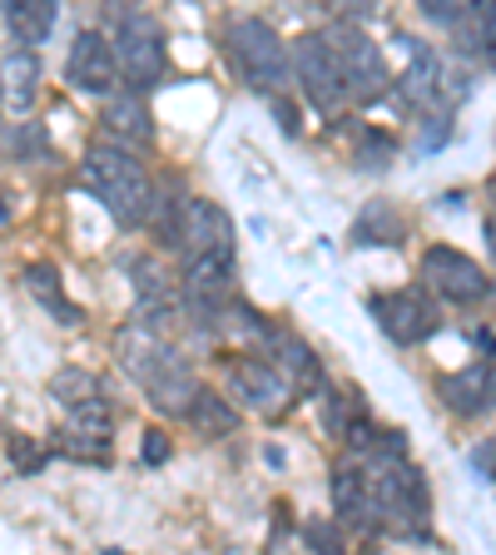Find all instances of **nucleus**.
<instances>
[{"instance_id": "obj_1", "label": "nucleus", "mask_w": 496, "mask_h": 555, "mask_svg": "<svg viewBox=\"0 0 496 555\" xmlns=\"http://www.w3.org/2000/svg\"><path fill=\"white\" fill-rule=\"evenodd\" d=\"M80 179H85V189H90V194L115 214V223H125V229L150 223L154 198L160 194H154L150 169H144L125 144H115V139L94 144V150L85 154V164H80Z\"/></svg>"}, {"instance_id": "obj_2", "label": "nucleus", "mask_w": 496, "mask_h": 555, "mask_svg": "<svg viewBox=\"0 0 496 555\" xmlns=\"http://www.w3.org/2000/svg\"><path fill=\"white\" fill-rule=\"evenodd\" d=\"M368 486H372V511L378 520H393L403 531H417L432 511V496H428V481L417 466L403 462V451H378V462L368 472Z\"/></svg>"}, {"instance_id": "obj_3", "label": "nucleus", "mask_w": 496, "mask_h": 555, "mask_svg": "<svg viewBox=\"0 0 496 555\" xmlns=\"http://www.w3.org/2000/svg\"><path fill=\"white\" fill-rule=\"evenodd\" d=\"M229 55H233V65H239L243 80L254 85V90H264V94L283 90V85L293 80L289 46H283L274 25H264L258 15H239V21L229 25Z\"/></svg>"}, {"instance_id": "obj_4", "label": "nucleus", "mask_w": 496, "mask_h": 555, "mask_svg": "<svg viewBox=\"0 0 496 555\" xmlns=\"http://www.w3.org/2000/svg\"><path fill=\"white\" fill-rule=\"evenodd\" d=\"M160 238L174 243V248H185V258L194 254H208V248H233V219L229 208H219L214 198L204 194H189L174 204V214L160 223Z\"/></svg>"}, {"instance_id": "obj_5", "label": "nucleus", "mask_w": 496, "mask_h": 555, "mask_svg": "<svg viewBox=\"0 0 496 555\" xmlns=\"http://www.w3.org/2000/svg\"><path fill=\"white\" fill-rule=\"evenodd\" d=\"M179 293H185V308L194 312L199 323L219 327L233 302V248H208V254L189 258L185 278H179Z\"/></svg>"}, {"instance_id": "obj_6", "label": "nucleus", "mask_w": 496, "mask_h": 555, "mask_svg": "<svg viewBox=\"0 0 496 555\" xmlns=\"http://www.w3.org/2000/svg\"><path fill=\"white\" fill-rule=\"evenodd\" d=\"M293 75H298L303 94H308L323 115H338V109L353 100V85H347L343 60H338L328 35H303L298 50H293Z\"/></svg>"}, {"instance_id": "obj_7", "label": "nucleus", "mask_w": 496, "mask_h": 555, "mask_svg": "<svg viewBox=\"0 0 496 555\" xmlns=\"http://www.w3.org/2000/svg\"><path fill=\"white\" fill-rule=\"evenodd\" d=\"M115 55H119V75H125L129 90H150V85L164 80V69H169L164 30L150 15H125V21H119Z\"/></svg>"}, {"instance_id": "obj_8", "label": "nucleus", "mask_w": 496, "mask_h": 555, "mask_svg": "<svg viewBox=\"0 0 496 555\" xmlns=\"http://www.w3.org/2000/svg\"><path fill=\"white\" fill-rule=\"evenodd\" d=\"M65 80L75 85L80 94H94V100H110V94L125 85L119 75V55H115V40L100 30H80L75 46L65 55Z\"/></svg>"}, {"instance_id": "obj_9", "label": "nucleus", "mask_w": 496, "mask_h": 555, "mask_svg": "<svg viewBox=\"0 0 496 555\" xmlns=\"http://www.w3.org/2000/svg\"><path fill=\"white\" fill-rule=\"evenodd\" d=\"M229 397L239 406H249V412H258V416H274V412H283L289 406V397H293V382L283 377V367H278L274 358H233L229 362Z\"/></svg>"}, {"instance_id": "obj_10", "label": "nucleus", "mask_w": 496, "mask_h": 555, "mask_svg": "<svg viewBox=\"0 0 496 555\" xmlns=\"http://www.w3.org/2000/svg\"><path fill=\"white\" fill-rule=\"evenodd\" d=\"M338 60H343V75L353 85V100H372V94L387 90V60H382L378 40L368 30H358V21H338L328 30Z\"/></svg>"}, {"instance_id": "obj_11", "label": "nucleus", "mask_w": 496, "mask_h": 555, "mask_svg": "<svg viewBox=\"0 0 496 555\" xmlns=\"http://www.w3.org/2000/svg\"><path fill=\"white\" fill-rule=\"evenodd\" d=\"M422 273H428L432 288H437L447 302H457V308L482 302L486 293H492V273H486L476 258H467L462 248H447V243H437V248L422 254Z\"/></svg>"}, {"instance_id": "obj_12", "label": "nucleus", "mask_w": 496, "mask_h": 555, "mask_svg": "<svg viewBox=\"0 0 496 555\" xmlns=\"http://www.w3.org/2000/svg\"><path fill=\"white\" fill-rule=\"evenodd\" d=\"M368 308H372V323H378L382 333L393 337V343H403V347L422 343V337H432V333L442 327V312L432 308V298H422L417 288L378 293Z\"/></svg>"}, {"instance_id": "obj_13", "label": "nucleus", "mask_w": 496, "mask_h": 555, "mask_svg": "<svg viewBox=\"0 0 496 555\" xmlns=\"http://www.w3.org/2000/svg\"><path fill=\"white\" fill-rule=\"evenodd\" d=\"M110 437H115V416H110V406L100 397H90V402L69 406L65 431H60V451L65 456H85V462H100V456H110Z\"/></svg>"}, {"instance_id": "obj_14", "label": "nucleus", "mask_w": 496, "mask_h": 555, "mask_svg": "<svg viewBox=\"0 0 496 555\" xmlns=\"http://www.w3.org/2000/svg\"><path fill=\"white\" fill-rule=\"evenodd\" d=\"M139 387H144V397H150L154 412H164V416H189V406H194V397H199L194 367H189L174 347H169V358H164L150 377L139 382Z\"/></svg>"}, {"instance_id": "obj_15", "label": "nucleus", "mask_w": 496, "mask_h": 555, "mask_svg": "<svg viewBox=\"0 0 496 555\" xmlns=\"http://www.w3.org/2000/svg\"><path fill=\"white\" fill-rule=\"evenodd\" d=\"M437 392L457 416H482L496 406V367L492 362H476V367L452 372V377L437 382Z\"/></svg>"}, {"instance_id": "obj_16", "label": "nucleus", "mask_w": 496, "mask_h": 555, "mask_svg": "<svg viewBox=\"0 0 496 555\" xmlns=\"http://www.w3.org/2000/svg\"><path fill=\"white\" fill-rule=\"evenodd\" d=\"M115 358H119V367H125L129 377L144 382L164 358H169V343H164V337L154 333L150 318H139V323H129L125 333L115 337Z\"/></svg>"}, {"instance_id": "obj_17", "label": "nucleus", "mask_w": 496, "mask_h": 555, "mask_svg": "<svg viewBox=\"0 0 496 555\" xmlns=\"http://www.w3.org/2000/svg\"><path fill=\"white\" fill-rule=\"evenodd\" d=\"M35 90H40V60H35V46H15L11 55L0 60V94L11 104L15 115H25L35 104Z\"/></svg>"}, {"instance_id": "obj_18", "label": "nucleus", "mask_w": 496, "mask_h": 555, "mask_svg": "<svg viewBox=\"0 0 496 555\" xmlns=\"http://www.w3.org/2000/svg\"><path fill=\"white\" fill-rule=\"evenodd\" d=\"M333 516L347 526H372V486L363 466H338L333 472Z\"/></svg>"}, {"instance_id": "obj_19", "label": "nucleus", "mask_w": 496, "mask_h": 555, "mask_svg": "<svg viewBox=\"0 0 496 555\" xmlns=\"http://www.w3.org/2000/svg\"><path fill=\"white\" fill-rule=\"evenodd\" d=\"M60 0H5V25L21 46H46L55 35Z\"/></svg>"}, {"instance_id": "obj_20", "label": "nucleus", "mask_w": 496, "mask_h": 555, "mask_svg": "<svg viewBox=\"0 0 496 555\" xmlns=\"http://www.w3.org/2000/svg\"><path fill=\"white\" fill-rule=\"evenodd\" d=\"M268 352H274V362L283 367V377H289L298 392H313V387L323 382V367H318V358H313L308 343H298V337L274 333V337H268Z\"/></svg>"}, {"instance_id": "obj_21", "label": "nucleus", "mask_w": 496, "mask_h": 555, "mask_svg": "<svg viewBox=\"0 0 496 555\" xmlns=\"http://www.w3.org/2000/svg\"><path fill=\"white\" fill-rule=\"evenodd\" d=\"M104 129L119 134L125 144H150L154 125H150V109H144L139 90L135 94H110V104H104Z\"/></svg>"}, {"instance_id": "obj_22", "label": "nucleus", "mask_w": 496, "mask_h": 555, "mask_svg": "<svg viewBox=\"0 0 496 555\" xmlns=\"http://www.w3.org/2000/svg\"><path fill=\"white\" fill-rule=\"evenodd\" d=\"M185 422L194 431H204V437H229V431H239V406H233V397L199 387V397H194Z\"/></svg>"}, {"instance_id": "obj_23", "label": "nucleus", "mask_w": 496, "mask_h": 555, "mask_svg": "<svg viewBox=\"0 0 496 555\" xmlns=\"http://www.w3.org/2000/svg\"><path fill=\"white\" fill-rule=\"evenodd\" d=\"M407 69H403V90H407V100H417V104H432L437 100V90H442V60L432 55L428 46H407Z\"/></svg>"}, {"instance_id": "obj_24", "label": "nucleus", "mask_w": 496, "mask_h": 555, "mask_svg": "<svg viewBox=\"0 0 496 555\" xmlns=\"http://www.w3.org/2000/svg\"><path fill=\"white\" fill-rule=\"evenodd\" d=\"M50 397H55L60 406H80V402H90V397H100V377L85 367H60L55 377H50Z\"/></svg>"}, {"instance_id": "obj_25", "label": "nucleus", "mask_w": 496, "mask_h": 555, "mask_svg": "<svg viewBox=\"0 0 496 555\" xmlns=\"http://www.w3.org/2000/svg\"><path fill=\"white\" fill-rule=\"evenodd\" d=\"M25 288H30L35 298H46V302H50V312H55V318H65V323H75V318H80V312H75V308H69V302H65V293H60V278H55V268L35 263L30 273H25Z\"/></svg>"}, {"instance_id": "obj_26", "label": "nucleus", "mask_w": 496, "mask_h": 555, "mask_svg": "<svg viewBox=\"0 0 496 555\" xmlns=\"http://www.w3.org/2000/svg\"><path fill=\"white\" fill-rule=\"evenodd\" d=\"M318 11H328L333 21H363V11H368V0H313Z\"/></svg>"}, {"instance_id": "obj_27", "label": "nucleus", "mask_w": 496, "mask_h": 555, "mask_svg": "<svg viewBox=\"0 0 496 555\" xmlns=\"http://www.w3.org/2000/svg\"><path fill=\"white\" fill-rule=\"evenodd\" d=\"M417 5H422V11H428L432 15V21H457V11H462V5H467V0H417Z\"/></svg>"}, {"instance_id": "obj_28", "label": "nucleus", "mask_w": 496, "mask_h": 555, "mask_svg": "<svg viewBox=\"0 0 496 555\" xmlns=\"http://www.w3.org/2000/svg\"><path fill=\"white\" fill-rule=\"evenodd\" d=\"M164 456H169V437H164V431H150V437H144V462L160 466Z\"/></svg>"}, {"instance_id": "obj_29", "label": "nucleus", "mask_w": 496, "mask_h": 555, "mask_svg": "<svg viewBox=\"0 0 496 555\" xmlns=\"http://www.w3.org/2000/svg\"><path fill=\"white\" fill-rule=\"evenodd\" d=\"M486 55L496 60V0H492V21H486Z\"/></svg>"}, {"instance_id": "obj_30", "label": "nucleus", "mask_w": 496, "mask_h": 555, "mask_svg": "<svg viewBox=\"0 0 496 555\" xmlns=\"http://www.w3.org/2000/svg\"><path fill=\"white\" fill-rule=\"evenodd\" d=\"M278 125L289 129V134H293V129H298V125H293V104H283V100H278Z\"/></svg>"}, {"instance_id": "obj_31", "label": "nucleus", "mask_w": 496, "mask_h": 555, "mask_svg": "<svg viewBox=\"0 0 496 555\" xmlns=\"http://www.w3.org/2000/svg\"><path fill=\"white\" fill-rule=\"evenodd\" d=\"M492 254H496V223H492Z\"/></svg>"}, {"instance_id": "obj_32", "label": "nucleus", "mask_w": 496, "mask_h": 555, "mask_svg": "<svg viewBox=\"0 0 496 555\" xmlns=\"http://www.w3.org/2000/svg\"><path fill=\"white\" fill-rule=\"evenodd\" d=\"M0 100H5V94H0Z\"/></svg>"}]
</instances>
